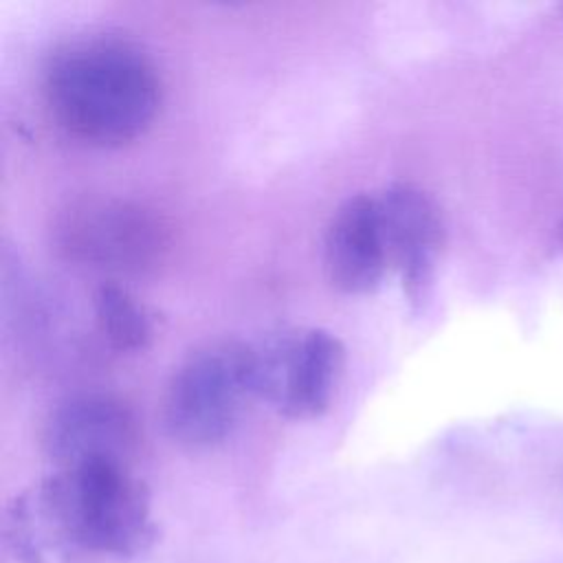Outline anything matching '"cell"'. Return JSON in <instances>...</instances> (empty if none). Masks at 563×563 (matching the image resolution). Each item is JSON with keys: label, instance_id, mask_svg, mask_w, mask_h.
<instances>
[{"label": "cell", "instance_id": "1", "mask_svg": "<svg viewBox=\"0 0 563 563\" xmlns=\"http://www.w3.org/2000/svg\"><path fill=\"white\" fill-rule=\"evenodd\" d=\"M42 99L51 121L92 147H121L154 123L163 81L154 59L114 35L62 44L42 73Z\"/></svg>", "mask_w": 563, "mask_h": 563}, {"label": "cell", "instance_id": "2", "mask_svg": "<svg viewBox=\"0 0 563 563\" xmlns=\"http://www.w3.org/2000/svg\"><path fill=\"white\" fill-rule=\"evenodd\" d=\"M24 497L42 543L68 554L128 559L156 539L150 490L130 464L55 468Z\"/></svg>", "mask_w": 563, "mask_h": 563}, {"label": "cell", "instance_id": "3", "mask_svg": "<svg viewBox=\"0 0 563 563\" xmlns=\"http://www.w3.org/2000/svg\"><path fill=\"white\" fill-rule=\"evenodd\" d=\"M255 394V350L244 341H213L191 352L169 376L163 424L187 446L222 442Z\"/></svg>", "mask_w": 563, "mask_h": 563}, {"label": "cell", "instance_id": "4", "mask_svg": "<svg viewBox=\"0 0 563 563\" xmlns=\"http://www.w3.org/2000/svg\"><path fill=\"white\" fill-rule=\"evenodd\" d=\"M55 244L81 266L143 273L163 260L169 233L163 218L145 205L99 196L75 200L59 213Z\"/></svg>", "mask_w": 563, "mask_h": 563}, {"label": "cell", "instance_id": "5", "mask_svg": "<svg viewBox=\"0 0 563 563\" xmlns=\"http://www.w3.org/2000/svg\"><path fill=\"white\" fill-rule=\"evenodd\" d=\"M255 350V394L279 416L312 420L323 416L339 389L345 347L325 328H288Z\"/></svg>", "mask_w": 563, "mask_h": 563}, {"label": "cell", "instance_id": "6", "mask_svg": "<svg viewBox=\"0 0 563 563\" xmlns=\"http://www.w3.org/2000/svg\"><path fill=\"white\" fill-rule=\"evenodd\" d=\"M141 442L134 409L103 391L77 394L62 400L46 418L42 446L55 468L117 462L130 464Z\"/></svg>", "mask_w": 563, "mask_h": 563}, {"label": "cell", "instance_id": "7", "mask_svg": "<svg viewBox=\"0 0 563 563\" xmlns=\"http://www.w3.org/2000/svg\"><path fill=\"white\" fill-rule=\"evenodd\" d=\"M376 198L389 266L398 273L411 308L420 310L429 301L446 238L440 207L411 183H391Z\"/></svg>", "mask_w": 563, "mask_h": 563}, {"label": "cell", "instance_id": "8", "mask_svg": "<svg viewBox=\"0 0 563 563\" xmlns=\"http://www.w3.org/2000/svg\"><path fill=\"white\" fill-rule=\"evenodd\" d=\"M323 266L343 295H367L380 286L389 257L374 194H354L334 209L323 235Z\"/></svg>", "mask_w": 563, "mask_h": 563}, {"label": "cell", "instance_id": "9", "mask_svg": "<svg viewBox=\"0 0 563 563\" xmlns=\"http://www.w3.org/2000/svg\"><path fill=\"white\" fill-rule=\"evenodd\" d=\"M97 328L117 352L134 354L152 345L156 319L150 308L117 282H103L92 292Z\"/></svg>", "mask_w": 563, "mask_h": 563}, {"label": "cell", "instance_id": "10", "mask_svg": "<svg viewBox=\"0 0 563 563\" xmlns=\"http://www.w3.org/2000/svg\"><path fill=\"white\" fill-rule=\"evenodd\" d=\"M7 539L11 550L22 563H42V537L26 504V497L20 495L13 499L7 512Z\"/></svg>", "mask_w": 563, "mask_h": 563}]
</instances>
